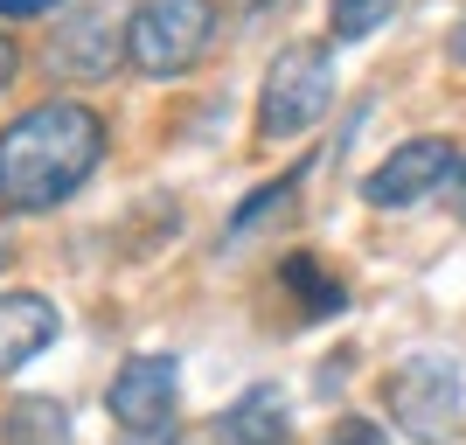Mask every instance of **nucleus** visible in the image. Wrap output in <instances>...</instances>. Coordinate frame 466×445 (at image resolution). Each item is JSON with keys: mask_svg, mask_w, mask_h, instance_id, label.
Returning <instances> with one entry per match:
<instances>
[{"mask_svg": "<svg viewBox=\"0 0 466 445\" xmlns=\"http://www.w3.org/2000/svg\"><path fill=\"white\" fill-rule=\"evenodd\" d=\"M299 181H307V167H286V181H279V188H258L251 202H244V209L230 216V237L258 230V223H265V216H272V209H286V202H292V188H299Z\"/></svg>", "mask_w": 466, "mask_h": 445, "instance_id": "nucleus-13", "label": "nucleus"}, {"mask_svg": "<svg viewBox=\"0 0 466 445\" xmlns=\"http://www.w3.org/2000/svg\"><path fill=\"white\" fill-rule=\"evenodd\" d=\"M7 258H15V244H7V230H0V271H7Z\"/></svg>", "mask_w": 466, "mask_h": 445, "instance_id": "nucleus-19", "label": "nucleus"}, {"mask_svg": "<svg viewBox=\"0 0 466 445\" xmlns=\"http://www.w3.org/2000/svg\"><path fill=\"white\" fill-rule=\"evenodd\" d=\"M97 160H105V118L77 97H42L0 133V209H56L91 181Z\"/></svg>", "mask_w": 466, "mask_h": 445, "instance_id": "nucleus-1", "label": "nucleus"}, {"mask_svg": "<svg viewBox=\"0 0 466 445\" xmlns=\"http://www.w3.org/2000/svg\"><path fill=\"white\" fill-rule=\"evenodd\" d=\"M328 105H334L328 42H292L286 56H272V77L258 91V133L265 139H299L328 118Z\"/></svg>", "mask_w": 466, "mask_h": 445, "instance_id": "nucleus-3", "label": "nucleus"}, {"mask_svg": "<svg viewBox=\"0 0 466 445\" xmlns=\"http://www.w3.org/2000/svg\"><path fill=\"white\" fill-rule=\"evenodd\" d=\"M216 35V0H139L126 21V56L147 77H188Z\"/></svg>", "mask_w": 466, "mask_h": 445, "instance_id": "nucleus-2", "label": "nucleus"}, {"mask_svg": "<svg viewBox=\"0 0 466 445\" xmlns=\"http://www.w3.org/2000/svg\"><path fill=\"white\" fill-rule=\"evenodd\" d=\"M446 209L466 223V147H460V160H452V181H446Z\"/></svg>", "mask_w": 466, "mask_h": 445, "instance_id": "nucleus-15", "label": "nucleus"}, {"mask_svg": "<svg viewBox=\"0 0 466 445\" xmlns=\"http://www.w3.org/2000/svg\"><path fill=\"white\" fill-rule=\"evenodd\" d=\"M279 286L299 299V313H307V320H328V313L349 307V292L334 286V271L320 265V258H307V251H292L286 265H279Z\"/></svg>", "mask_w": 466, "mask_h": 445, "instance_id": "nucleus-10", "label": "nucleus"}, {"mask_svg": "<svg viewBox=\"0 0 466 445\" xmlns=\"http://www.w3.org/2000/svg\"><path fill=\"white\" fill-rule=\"evenodd\" d=\"M383 404L390 418L410 431V439H446L452 425H460V410H466V389H460V369L446 362V355H410V362L390 369V383H383Z\"/></svg>", "mask_w": 466, "mask_h": 445, "instance_id": "nucleus-4", "label": "nucleus"}, {"mask_svg": "<svg viewBox=\"0 0 466 445\" xmlns=\"http://www.w3.org/2000/svg\"><path fill=\"white\" fill-rule=\"evenodd\" d=\"M452 160H460L452 139L418 133V139H404V147H397V154L362 181V195H370L376 209H410V202H425V195H439L452 181Z\"/></svg>", "mask_w": 466, "mask_h": 445, "instance_id": "nucleus-5", "label": "nucleus"}, {"mask_svg": "<svg viewBox=\"0 0 466 445\" xmlns=\"http://www.w3.org/2000/svg\"><path fill=\"white\" fill-rule=\"evenodd\" d=\"M118 56H126V28H118L105 7H84V15H70L49 35V70L70 84H97V77H112Z\"/></svg>", "mask_w": 466, "mask_h": 445, "instance_id": "nucleus-7", "label": "nucleus"}, {"mask_svg": "<svg viewBox=\"0 0 466 445\" xmlns=\"http://www.w3.org/2000/svg\"><path fill=\"white\" fill-rule=\"evenodd\" d=\"M7 77H15V42L0 35V84H7Z\"/></svg>", "mask_w": 466, "mask_h": 445, "instance_id": "nucleus-18", "label": "nucleus"}, {"mask_svg": "<svg viewBox=\"0 0 466 445\" xmlns=\"http://www.w3.org/2000/svg\"><path fill=\"white\" fill-rule=\"evenodd\" d=\"M49 7H63V0H0V21H35Z\"/></svg>", "mask_w": 466, "mask_h": 445, "instance_id": "nucleus-16", "label": "nucleus"}, {"mask_svg": "<svg viewBox=\"0 0 466 445\" xmlns=\"http://www.w3.org/2000/svg\"><path fill=\"white\" fill-rule=\"evenodd\" d=\"M328 445H390V431L376 425V418H341V425L328 431Z\"/></svg>", "mask_w": 466, "mask_h": 445, "instance_id": "nucleus-14", "label": "nucleus"}, {"mask_svg": "<svg viewBox=\"0 0 466 445\" xmlns=\"http://www.w3.org/2000/svg\"><path fill=\"white\" fill-rule=\"evenodd\" d=\"M56 307L42 292H0V376L28 369L49 341H56Z\"/></svg>", "mask_w": 466, "mask_h": 445, "instance_id": "nucleus-8", "label": "nucleus"}, {"mask_svg": "<svg viewBox=\"0 0 466 445\" xmlns=\"http://www.w3.org/2000/svg\"><path fill=\"white\" fill-rule=\"evenodd\" d=\"M105 410L126 431H167V418H175V362L167 355H126L112 389H105Z\"/></svg>", "mask_w": 466, "mask_h": 445, "instance_id": "nucleus-6", "label": "nucleus"}, {"mask_svg": "<svg viewBox=\"0 0 466 445\" xmlns=\"http://www.w3.org/2000/svg\"><path fill=\"white\" fill-rule=\"evenodd\" d=\"M286 431H292V410H286V389L279 383H251L216 418V439L223 445H286Z\"/></svg>", "mask_w": 466, "mask_h": 445, "instance_id": "nucleus-9", "label": "nucleus"}, {"mask_svg": "<svg viewBox=\"0 0 466 445\" xmlns=\"http://www.w3.org/2000/svg\"><path fill=\"white\" fill-rule=\"evenodd\" d=\"M0 431H7V445H70V410L49 397H21Z\"/></svg>", "mask_w": 466, "mask_h": 445, "instance_id": "nucleus-11", "label": "nucleus"}, {"mask_svg": "<svg viewBox=\"0 0 466 445\" xmlns=\"http://www.w3.org/2000/svg\"><path fill=\"white\" fill-rule=\"evenodd\" d=\"M390 15H397V0H328V21H334V35H341V42L376 35Z\"/></svg>", "mask_w": 466, "mask_h": 445, "instance_id": "nucleus-12", "label": "nucleus"}, {"mask_svg": "<svg viewBox=\"0 0 466 445\" xmlns=\"http://www.w3.org/2000/svg\"><path fill=\"white\" fill-rule=\"evenodd\" d=\"M446 49H452V63H460V70H466V15L452 21V35H446Z\"/></svg>", "mask_w": 466, "mask_h": 445, "instance_id": "nucleus-17", "label": "nucleus"}]
</instances>
